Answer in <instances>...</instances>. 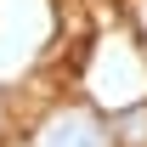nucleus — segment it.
<instances>
[{
	"label": "nucleus",
	"mask_w": 147,
	"mask_h": 147,
	"mask_svg": "<svg viewBox=\"0 0 147 147\" xmlns=\"http://www.w3.org/2000/svg\"><path fill=\"white\" fill-rule=\"evenodd\" d=\"M40 147H113V136L96 125V113L62 108V113H51V125L40 130Z\"/></svg>",
	"instance_id": "nucleus-1"
},
{
	"label": "nucleus",
	"mask_w": 147,
	"mask_h": 147,
	"mask_svg": "<svg viewBox=\"0 0 147 147\" xmlns=\"http://www.w3.org/2000/svg\"><path fill=\"white\" fill-rule=\"evenodd\" d=\"M113 130H119V142H125V147H147V102L125 108L119 119H113Z\"/></svg>",
	"instance_id": "nucleus-2"
}]
</instances>
